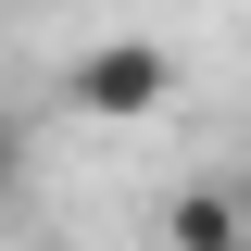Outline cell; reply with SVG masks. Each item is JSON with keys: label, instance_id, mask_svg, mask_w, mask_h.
Masks as SVG:
<instances>
[{"label": "cell", "instance_id": "6da1fadb", "mask_svg": "<svg viewBox=\"0 0 251 251\" xmlns=\"http://www.w3.org/2000/svg\"><path fill=\"white\" fill-rule=\"evenodd\" d=\"M63 100L88 126H138V113L176 100V50H163V38H88V50L63 63Z\"/></svg>", "mask_w": 251, "mask_h": 251}, {"label": "cell", "instance_id": "7a4b0ae2", "mask_svg": "<svg viewBox=\"0 0 251 251\" xmlns=\"http://www.w3.org/2000/svg\"><path fill=\"white\" fill-rule=\"evenodd\" d=\"M163 251H251V201L239 188H176V201H163Z\"/></svg>", "mask_w": 251, "mask_h": 251}, {"label": "cell", "instance_id": "3957f363", "mask_svg": "<svg viewBox=\"0 0 251 251\" xmlns=\"http://www.w3.org/2000/svg\"><path fill=\"white\" fill-rule=\"evenodd\" d=\"M25 176H38V151H25V113H0V214L25 201Z\"/></svg>", "mask_w": 251, "mask_h": 251}]
</instances>
